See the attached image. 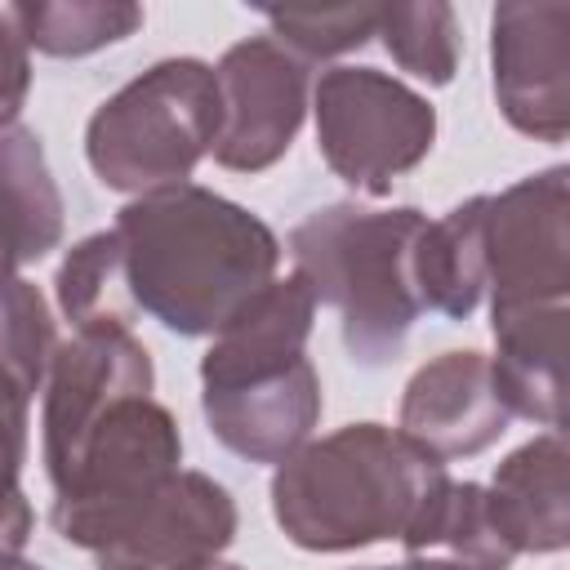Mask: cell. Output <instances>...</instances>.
I'll return each mask as SVG.
<instances>
[{
  "instance_id": "1",
  "label": "cell",
  "mask_w": 570,
  "mask_h": 570,
  "mask_svg": "<svg viewBox=\"0 0 570 570\" xmlns=\"http://www.w3.org/2000/svg\"><path fill=\"white\" fill-rule=\"evenodd\" d=\"M111 232L125 254L134 307L187 338L218 334L276 281L281 263L276 232L200 183L134 196Z\"/></svg>"
},
{
  "instance_id": "2",
  "label": "cell",
  "mask_w": 570,
  "mask_h": 570,
  "mask_svg": "<svg viewBox=\"0 0 570 570\" xmlns=\"http://www.w3.org/2000/svg\"><path fill=\"white\" fill-rule=\"evenodd\" d=\"M450 472L383 423H347L303 441L272 476V517L307 552H356L410 539L445 494Z\"/></svg>"
},
{
  "instance_id": "3",
  "label": "cell",
  "mask_w": 570,
  "mask_h": 570,
  "mask_svg": "<svg viewBox=\"0 0 570 570\" xmlns=\"http://www.w3.org/2000/svg\"><path fill=\"white\" fill-rule=\"evenodd\" d=\"M316 298L303 276L263 285L200 356L209 432L249 463L289 459L321 419V379L307 361Z\"/></svg>"
},
{
  "instance_id": "4",
  "label": "cell",
  "mask_w": 570,
  "mask_h": 570,
  "mask_svg": "<svg viewBox=\"0 0 570 570\" xmlns=\"http://www.w3.org/2000/svg\"><path fill=\"white\" fill-rule=\"evenodd\" d=\"M414 205L361 209L352 200L312 209L289 232L294 276L316 303L338 312L343 347L361 365H387L423 312L414 285V240L423 232Z\"/></svg>"
},
{
  "instance_id": "5",
  "label": "cell",
  "mask_w": 570,
  "mask_h": 570,
  "mask_svg": "<svg viewBox=\"0 0 570 570\" xmlns=\"http://www.w3.org/2000/svg\"><path fill=\"white\" fill-rule=\"evenodd\" d=\"M218 80L200 58H165L116 89L85 125V156L102 187L147 196L178 187L214 151Z\"/></svg>"
},
{
  "instance_id": "6",
  "label": "cell",
  "mask_w": 570,
  "mask_h": 570,
  "mask_svg": "<svg viewBox=\"0 0 570 570\" xmlns=\"http://www.w3.org/2000/svg\"><path fill=\"white\" fill-rule=\"evenodd\" d=\"M183 432L174 414L151 396L116 401L80 445L49 468L53 530L85 552H102L120 525L178 472Z\"/></svg>"
},
{
  "instance_id": "7",
  "label": "cell",
  "mask_w": 570,
  "mask_h": 570,
  "mask_svg": "<svg viewBox=\"0 0 570 570\" xmlns=\"http://www.w3.org/2000/svg\"><path fill=\"white\" fill-rule=\"evenodd\" d=\"M316 147L325 165L365 196H387L436 142V111L423 94L374 67H330L312 89Z\"/></svg>"
},
{
  "instance_id": "8",
  "label": "cell",
  "mask_w": 570,
  "mask_h": 570,
  "mask_svg": "<svg viewBox=\"0 0 570 570\" xmlns=\"http://www.w3.org/2000/svg\"><path fill=\"white\" fill-rule=\"evenodd\" d=\"M490 307L566 303L570 289V169L552 165L485 196Z\"/></svg>"
},
{
  "instance_id": "9",
  "label": "cell",
  "mask_w": 570,
  "mask_h": 570,
  "mask_svg": "<svg viewBox=\"0 0 570 570\" xmlns=\"http://www.w3.org/2000/svg\"><path fill=\"white\" fill-rule=\"evenodd\" d=\"M218 138L214 160L236 174L272 169L307 116V62L272 36L232 45L218 67Z\"/></svg>"
},
{
  "instance_id": "10",
  "label": "cell",
  "mask_w": 570,
  "mask_h": 570,
  "mask_svg": "<svg viewBox=\"0 0 570 570\" xmlns=\"http://www.w3.org/2000/svg\"><path fill=\"white\" fill-rule=\"evenodd\" d=\"M490 67L503 120L539 142L570 134V4L508 0L490 18Z\"/></svg>"
},
{
  "instance_id": "11",
  "label": "cell",
  "mask_w": 570,
  "mask_h": 570,
  "mask_svg": "<svg viewBox=\"0 0 570 570\" xmlns=\"http://www.w3.org/2000/svg\"><path fill=\"white\" fill-rule=\"evenodd\" d=\"M151 352L134 330H76L58 343L45 374V472L58 468L116 401L151 396Z\"/></svg>"
},
{
  "instance_id": "12",
  "label": "cell",
  "mask_w": 570,
  "mask_h": 570,
  "mask_svg": "<svg viewBox=\"0 0 570 570\" xmlns=\"http://www.w3.org/2000/svg\"><path fill=\"white\" fill-rule=\"evenodd\" d=\"M236 539V499L205 472L178 468L98 552L102 570H178L218 557Z\"/></svg>"
},
{
  "instance_id": "13",
  "label": "cell",
  "mask_w": 570,
  "mask_h": 570,
  "mask_svg": "<svg viewBox=\"0 0 570 570\" xmlns=\"http://www.w3.org/2000/svg\"><path fill=\"white\" fill-rule=\"evenodd\" d=\"M508 405L494 387L490 356L445 352L419 365L401 396V436L432 459H468L508 432Z\"/></svg>"
},
{
  "instance_id": "14",
  "label": "cell",
  "mask_w": 570,
  "mask_h": 570,
  "mask_svg": "<svg viewBox=\"0 0 570 570\" xmlns=\"http://www.w3.org/2000/svg\"><path fill=\"white\" fill-rule=\"evenodd\" d=\"M494 356L490 374L508 405L548 432H561V392H566V303L534 307H490Z\"/></svg>"
},
{
  "instance_id": "15",
  "label": "cell",
  "mask_w": 570,
  "mask_h": 570,
  "mask_svg": "<svg viewBox=\"0 0 570 570\" xmlns=\"http://www.w3.org/2000/svg\"><path fill=\"white\" fill-rule=\"evenodd\" d=\"M490 490L494 521L512 552H561L570 543V499H566V441L543 432L517 445L499 468Z\"/></svg>"
},
{
  "instance_id": "16",
  "label": "cell",
  "mask_w": 570,
  "mask_h": 570,
  "mask_svg": "<svg viewBox=\"0 0 570 570\" xmlns=\"http://www.w3.org/2000/svg\"><path fill=\"white\" fill-rule=\"evenodd\" d=\"M62 240V191L31 129H0V267L40 263Z\"/></svg>"
},
{
  "instance_id": "17",
  "label": "cell",
  "mask_w": 570,
  "mask_h": 570,
  "mask_svg": "<svg viewBox=\"0 0 570 570\" xmlns=\"http://www.w3.org/2000/svg\"><path fill=\"white\" fill-rule=\"evenodd\" d=\"M414 285L423 312H441L450 321L472 316L485 294V196H472L423 223L414 240Z\"/></svg>"
},
{
  "instance_id": "18",
  "label": "cell",
  "mask_w": 570,
  "mask_h": 570,
  "mask_svg": "<svg viewBox=\"0 0 570 570\" xmlns=\"http://www.w3.org/2000/svg\"><path fill=\"white\" fill-rule=\"evenodd\" d=\"M4 13L22 45L49 58H85L142 27V9L129 0H22Z\"/></svg>"
},
{
  "instance_id": "19",
  "label": "cell",
  "mask_w": 570,
  "mask_h": 570,
  "mask_svg": "<svg viewBox=\"0 0 570 570\" xmlns=\"http://www.w3.org/2000/svg\"><path fill=\"white\" fill-rule=\"evenodd\" d=\"M53 294L62 316L76 330H129L134 325V298L125 281V254L116 232H94L67 249L53 276Z\"/></svg>"
},
{
  "instance_id": "20",
  "label": "cell",
  "mask_w": 570,
  "mask_h": 570,
  "mask_svg": "<svg viewBox=\"0 0 570 570\" xmlns=\"http://www.w3.org/2000/svg\"><path fill=\"white\" fill-rule=\"evenodd\" d=\"M405 552L410 557L445 552L463 570H508L517 561L512 543L503 539V530L494 521L490 490L476 481H450Z\"/></svg>"
},
{
  "instance_id": "21",
  "label": "cell",
  "mask_w": 570,
  "mask_h": 570,
  "mask_svg": "<svg viewBox=\"0 0 570 570\" xmlns=\"http://www.w3.org/2000/svg\"><path fill=\"white\" fill-rule=\"evenodd\" d=\"M53 352L58 334L45 294L27 276L0 267V379L36 396L45 387Z\"/></svg>"
},
{
  "instance_id": "22",
  "label": "cell",
  "mask_w": 570,
  "mask_h": 570,
  "mask_svg": "<svg viewBox=\"0 0 570 570\" xmlns=\"http://www.w3.org/2000/svg\"><path fill=\"white\" fill-rule=\"evenodd\" d=\"M383 49L401 71L428 85H450L459 71V22L441 0L419 4H379Z\"/></svg>"
},
{
  "instance_id": "23",
  "label": "cell",
  "mask_w": 570,
  "mask_h": 570,
  "mask_svg": "<svg viewBox=\"0 0 570 570\" xmlns=\"http://www.w3.org/2000/svg\"><path fill=\"white\" fill-rule=\"evenodd\" d=\"M267 36L281 40L294 58L316 62L347 49H361L379 36V4H338V9H267Z\"/></svg>"
},
{
  "instance_id": "24",
  "label": "cell",
  "mask_w": 570,
  "mask_h": 570,
  "mask_svg": "<svg viewBox=\"0 0 570 570\" xmlns=\"http://www.w3.org/2000/svg\"><path fill=\"white\" fill-rule=\"evenodd\" d=\"M27 405L31 396L0 379V557L31 539V503L22 494L27 459Z\"/></svg>"
},
{
  "instance_id": "25",
  "label": "cell",
  "mask_w": 570,
  "mask_h": 570,
  "mask_svg": "<svg viewBox=\"0 0 570 570\" xmlns=\"http://www.w3.org/2000/svg\"><path fill=\"white\" fill-rule=\"evenodd\" d=\"M31 89V58L27 45L18 36V27L9 22V13H0V129H13L22 102Z\"/></svg>"
},
{
  "instance_id": "26",
  "label": "cell",
  "mask_w": 570,
  "mask_h": 570,
  "mask_svg": "<svg viewBox=\"0 0 570 570\" xmlns=\"http://www.w3.org/2000/svg\"><path fill=\"white\" fill-rule=\"evenodd\" d=\"M365 570H463V566L450 557H410L401 566H365Z\"/></svg>"
},
{
  "instance_id": "27",
  "label": "cell",
  "mask_w": 570,
  "mask_h": 570,
  "mask_svg": "<svg viewBox=\"0 0 570 570\" xmlns=\"http://www.w3.org/2000/svg\"><path fill=\"white\" fill-rule=\"evenodd\" d=\"M178 570H240V566L218 561V557H205V561H191V566H178Z\"/></svg>"
},
{
  "instance_id": "28",
  "label": "cell",
  "mask_w": 570,
  "mask_h": 570,
  "mask_svg": "<svg viewBox=\"0 0 570 570\" xmlns=\"http://www.w3.org/2000/svg\"><path fill=\"white\" fill-rule=\"evenodd\" d=\"M0 570H40V566H36V561H22L18 552H4V557H0Z\"/></svg>"
},
{
  "instance_id": "29",
  "label": "cell",
  "mask_w": 570,
  "mask_h": 570,
  "mask_svg": "<svg viewBox=\"0 0 570 570\" xmlns=\"http://www.w3.org/2000/svg\"><path fill=\"white\" fill-rule=\"evenodd\" d=\"M107 570H125V566H107Z\"/></svg>"
}]
</instances>
